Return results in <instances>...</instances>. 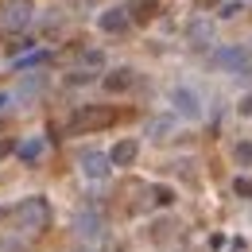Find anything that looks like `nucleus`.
<instances>
[{"instance_id": "21", "label": "nucleus", "mask_w": 252, "mask_h": 252, "mask_svg": "<svg viewBox=\"0 0 252 252\" xmlns=\"http://www.w3.org/2000/svg\"><path fill=\"white\" fill-rule=\"evenodd\" d=\"M4 113H8V97L0 94V117H4Z\"/></svg>"}, {"instance_id": "6", "label": "nucleus", "mask_w": 252, "mask_h": 252, "mask_svg": "<svg viewBox=\"0 0 252 252\" xmlns=\"http://www.w3.org/2000/svg\"><path fill=\"white\" fill-rule=\"evenodd\" d=\"M171 105H175L183 117H190V121L202 117V101H198V94L187 90V86H175V90H171Z\"/></svg>"}, {"instance_id": "18", "label": "nucleus", "mask_w": 252, "mask_h": 252, "mask_svg": "<svg viewBox=\"0 0 252 252\" xmlns=\"http://www.w3.org/2000/svg\"><path fill=\"white\" fill-rule=\"evenodd\" d=\"M237 113H241V117H252V94H245V97H241V105H237Z\"/></svg>"}, {"instance_id": "22", "label": "nucleus", "mask_w": 252, "mask_h": 252, "mask_svg": "<svg viewBox=\"0 0 252 252\" xmlns=\"http://www.w3.org/2000/svg\"><path fill=\"white\" fill-rule=\"evenodd\" d=\"M237 78H249V82H252V66H245V70H241V74H237Z\"/></svg>"}, {"instance_id": "9", "label": "nucleus", "mask_w": 252, "mask_h": 252, "mask_svg": "<svg viewBox=\"0 0 252 252\" xmlns=\"http://www.w3.org/2000/svg\"><path fill=\"white\" fill-rule=\"evenodd\" d=\"M101 86L109 90V94H125L136 86V70H128V66H117V70H109L105 78H101Z\"/></svg>"}, {"instance_id": "13", "label": "nucleus", "mask_w": 252, "mask_h": 252, "mask_svg": "<svg viewBox=\"0 0 252 252\" xmlns=\"http://www.w3.org/2000/svg\"><path fill=\"white\" fill-rule=\"evenodd\" d=\"M171 132H175V121H171V117H156V121H148V136H152V140H167Z\"/></svg>"}, {"instance_id": "10", "label": "nucleus", "mask_w": 252, "mask_h": 252, "mask_svg": "<svg viewBox=\"0 0 252 252\" xmlns=\"http://www.w3.org/2000/svg\"><path fill=\"white\" fill-rule=\"evenodd\" d=\"M187 39H190L194 51H210V47H214V24H210V20H194L187 28Z\"/></svg>"}, {"instance_id": "15", "label": "nucleus", "mask_w": 252, "mask_h": 252, "mask_svg": "<svg viewBox=\"0 0 252 252\" xmlns=\"http://www.w3.org/2000/svg\"><path fill=\"white\" fill-rule=\"evenodd\" d=\"M152 202H156V206H171V202H175V190L171 187H152Z\"/></svg>"}, {"instance_id": "7", "label": "nucleus", "mask_w": 252, "mask_h": 252, "mask_svg": "<svg viewBox=\"0 0 252 252\" xmlns=\"http://www.w3.org/2000/svg\"><path fill=\"white\" fill-rule=\"evenodd\" d=\"M109 171H113V163H109L105 152H86V156H82V175H86V179L101 183V179H109Z\"/></svg>"}, {"instance_id": "17", "label": "nucleus", "mask_w": 252, "mask_h": 252, "mask_svg": "<svg viewBox=\"0 0 252 252\" xmlns=\"http://www.w3.org/2000/svg\"><path fill=\"white\" fill-rule=\"evenodd\" d=\"M233 194H237V198H252V179H237V183H233Z\"/></svg>"}, {"instance_id": "11", "label": "nucleus", "mask_w": 252, "mask_h": 252, "mask_svg": "<svg viewBox=\"0 0 252 252\" xmlns=\"http://www.w3.org/2000/svg\"><path fill=\"white\" fill-rule=\"evenodd\" d=\"M136 156H140V144H136V140H121V144H113L109 163H113V167H132Z\"/></svg>"}, {"instance_id": "2", "label": "nucleus", "mask_w": 252, "mask_h": 252, "mask_svg": "<svg viewBox=\"0 0 252 252\" xmlns=\"http://www.w3.org/2000/svg\"><path fill=\"white\" fill-rule=\"evenodd\" d=\"M12 225L16 229H24V233H43L47 225H51V202L47 198H24L20 206H12Z\"/></svg>"}, {"instance_id": "4", "label": "nucleus", "mask_w": 252, "mask_h": 252, "mask_svg": "<svg viewBox=\"0 0 252 252\" xmlns=\"http://www.w3.org/2000/svg\"><path fill=\"white\" fill-rule=\"evenodd\" d=\"M249 59H252V51L249 47H218L214 55H210V63L218 66V70H229V74H241L245 66H249Z\"/></svg>"}, {"instance_id": "19", "label": "nucleus", "mask_w": 252, "mask_h": 252, "mask_svg": "<svg viewBox=\"0 0 252 252\" xmlns=\"http://www.w3.org/2000/svg\"><path fill=\"white\" fill-rule=\"evenodd\" d=\"M0 252H20V245L16 241H0Z\"/></svg>"}, {"instance_id": "14", "label": "nucleus", "mask_w": 252, "mask_h": 252, "mask_svg": "<svg viewBox=\"0 0 252 252\" xmlns=\"http://www.w3.org/2000/svg\"><path fill=\"white\" fill-rule=\"evenodd\" d=\"M39 156H43V140H39V136L28 140V144H20V159H24V163H35Z\"/></svg>"}, {"instance_id": "23", "label": "nucleus", "mask_w": 252, "mask_h": 252, "mask_svg": "<svg viewBox=\"0 0 252 252\" xmlns=\"http://www.w3.org/2000/svg\"><path fill=\"white\" fill-rule=\"evenodd\" d=\"M74 252H94V249H74Z\"/></svg>"}, {"instance_id": "8", "label": "nucleus", "mask_w": 252, "mask_h": 252, "mask_svg": "<svg viewBox=\"0 0 252 252\" xmlns=\"http://www.w3.org/2000/svg\"><path fill=\"white\" fill-rule=\"evenodd\" d=\"M101 229H105V221H101V214H97V210H82V214L74 218V233H78L82 241H94Z\"/></svg>"}, {"instance_id": "1", "label": "nucleus", "mask_w": 252, "mask_h": 252, "mask_svg": "<svg viewBox=\"0 0 252 252\" xmlns=\"http://www.w3.org/2000/svg\"><path fill=\"white\" fill-rule=\"evenodd\" d=\"M117 125V109L113 105H82L70 113L66 121V132L70 136H86V132H101V128Z\"/></svg>"}, {"instance_id": "12", "label": "nucleus", "mask_w": 252, "mask_h": 252, "mask_svg": "<svg viewBox=\"0 0 252 252\" xmlns=\"http://www.w3.org/2000/svg\"><path fill=\"white\" fill-rule=\"evenodd\" d=\"M159 8H163V0H132L128 16H136V20H156Z\"/></svg>"}, {"instance_id": "16", "label": "nucleus", "mask_w": 252, "mask_h": 252, "mask_svg": "<svg viewBox=\"0 0 252 252\" xmlns=\"http://www.w3.org/2000/svg\"><path fill=\"white\" fill-rule=\"evenodd\" d=\"M233 156H237L241 167H249V163H252V144H249V140H245V144H237V152H233Z\"/></svg>"}, {"instance_id": "3", "label": "nucleus", "mask_w": 252, "mask_h": 252, "mask_svg": "<svg viewBox=\"0 0 252 252\" xmlns=\"http://www.w3.org/2000/svg\"><path fill=\"white\" fill-rule=\"evenodd\" d=\"M32 20H35V4L32 0H4V4H0V35L28 32Z\"/></svg>"}, {"instance_id": "5", "label": "nucleus", "mask_w": 252, "mask_h": 252, "mask_svg": "<svg viewBox=\"0 0 252 252\" xmlns=\"http://www.w3.org/2000/svg\"><path fill=\"white\" fill-rule=\"evenodd\" d=\"M128 24H132V16H128V4L105 8V12L97 16V28H101L105 35H121V32H128Z\"/></svg>"}, {"instance_id": "20", "label": "nucleus", "mask_w": 252, "mask_h": 252, "mask_svg": "<svg viewBox=\"0 0 252 252\" xmlns=\"http://www.w3.org/2000/svg\"><path fill=\"white\" fill-rule=\"evenodd\" d=\"M194 4H198V8H214L218 0H194Z\"/></svg>"}]
</instances>
